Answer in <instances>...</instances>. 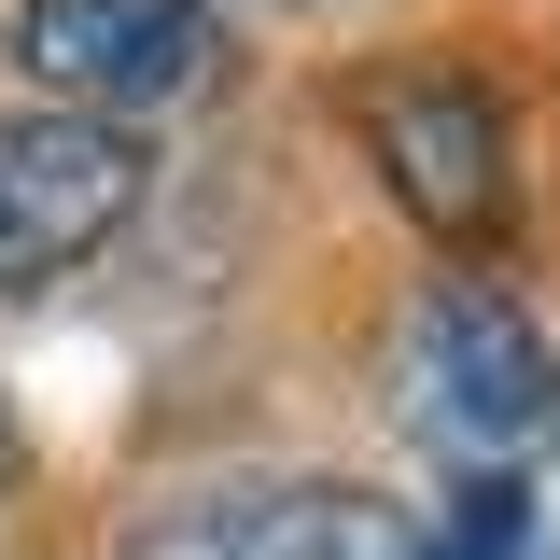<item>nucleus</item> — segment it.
I'll return each instance as SVG.
<instances>
[{"instance_id": "f257e3e1", "label": "nucleus", "mask_w": 560, "mask_h": 560, "mask_svg": "<svg viewBox=\"0 0 560 560\" xmlns=\"http://www.w3.org/2000/svg\"><path fill=\"white\" fill-rule=\"evenodd\" d=\"M407 420L463 477H504L560 420V364H547L533 308H518L504 280H434V294H420V323H407Z\"/></svg>"}, {"instance_id": "f03ea898", "label": "nucleus", "mask_w": 560, "mask_h": 560, "mask_svg": "<svg viewBox=\"0 0 560 560\" xmlns=\"http://www.w3.org/2000/svg\"><path fill=\"white\" fill-rule=\"evenodd\" d=\"M14 70L70 127H154L224 84V14L210 0H14Z\"/></svg>"}, {"instance_id": "7ed1b4c3", "label": "nucleus", "mask_w": 560, "mask_h": 560, "mask_svg": "<svg viewBox=\"0 0 560 560\" xmlns=\"http://www.w3.org/2000/svg\"><path fill=\"white\" fill-rule=\"evenodd\" d=\"M364 140H378V168H393V197H407L420 238H448V253H490L504 224H518V154H504V113H490L477 70H378L364 84Z\"/></svg>"}, {"instance_id": "20e7f679", "label": "nucleus", "mask_w": 560, "mask_h": 560, "mask_svg": "<svg viewBox=\"0 0 560 560\" xmlns=\"http://www.w3.org/2000/svg\"><path fill=\"white\" fill-rule=\"evenodd\" d=\"M127 210H140V140H127V127L14 113V127H0V294L70 280Z\"/></svg>"}, {"instance_id": "39448f33", "label": "nucleus", "mask_w": 560, "mask_h": 560, "mask_svg": "<svg viewBox=\"0 0 560 560\" xmlns=\"http://www.w3.org/2000/svg\"><path fill=\"white\" fill-rule=\"evenodd\" d=\"M127 560H420V518L337 477H267V490H197L140 518Z\"/></svg>"}, {"instance_id": "423d86ee", "label": "nucleus", "mask_w": 560, "mask_h": 560, "mask_svg": "<svg viewBox=\"0 0 560 560\" xmlns=\"http://www.w3.org/2000/svg\"><path fill=\"white\" fill-rule=\"evenodd\" d=\"M420 560H533V490L518 477H463V504L420 533Z\"/></svg>"}, {"instance_id": "0eeeda50", "label": "nucleus", "mask_w": 560, "mask_h": 560, "mask_svg": "<svg viewBox=\"0 0 560 560\" xmlns=\"http://www.w3.org/2000/svg\"><path fill=\"white\" fill-rule=\"evenodd\" d=\"M14 463H28V448H14V420H0V490H14Z\"/></svg>"}]
</instances>
